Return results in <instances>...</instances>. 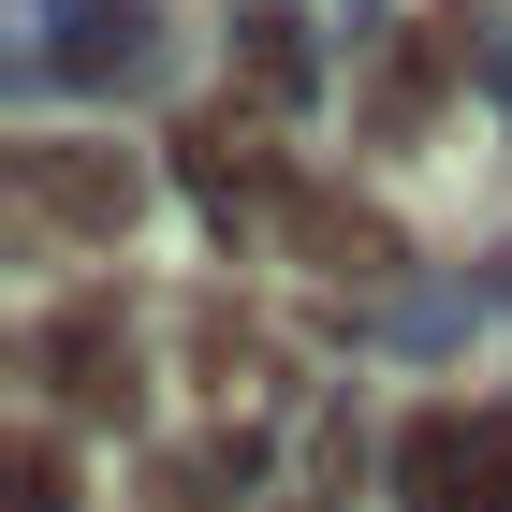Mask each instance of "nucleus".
<instances>
[{
	"instance_id": "nucleus-1",
	"label": "nucleus",
	"mask_w": 512,
	"mask_h": 512,
	"mask_svg": "<svg viewBox=\"0 0 512 512\" xmlns=\"http://www.w3.org/2000/svg\"><path fill=\"white\" fill-rule=\"evenodd\" d=\"M30 191H44V205H74V220H132V161H44Z\"/></svg>"
}]
</instances>
